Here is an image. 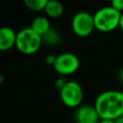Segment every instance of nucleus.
Here are the masks:
<instances>
[{"instance_id": "f257e3e1", "label": "nucleus", "mask_w": 123, "mask_h": 123, "mask_svg": "<svg viewBox=\"0 0 123 123\" xmlns=\"http://www.w3.org/2000/svg\"><path fill=\"white\" fill-rule=\"evenodd\" d=\"M94 107L100 119L116 120L123 116V92L119 90H106L95 99Z\"/></svg>"}, {"instance_id": "f03ea898", "label": "nucleus", "mask_w": 123, "mask_h": 123, "mask_svg": "<svg viewBox=\"0 0 123 123\" xmlns=\"http://www.w3.org/2000/svg\"><path fill=\"white\" fill-rule=\"evenodd\" d=\"M121 12L112 8L106 6L100 8L93 14L95 29L102 33H109L114 31L119 27Z\"/></svg>"}, {"instance_id": "7ed1b4c3", "label": "nucleus", "mask_w": 123, "mask_h": 123, "mask_svg": "<svg viewBox=\"0 0 123 123\" xmlns=\"http://www.w3.org/2000/svg\"><path fill=\"white\" fill-rule=\"evenodd\" d=\"M42 44V38L31 27H26L17 32L15 47L25 55H32L37 52Z\"/></svg>"}, {"instance_id": "20e7f679", "label": "nucleus", "mask_w": 123, "mask_h": 123, "mask_svg": "<svg viewBox=\"0 0 123 123\" xmlns=\"http://www.w3.org/2000/svg\"><path fill=\"white\" fill-rule=\"evenodd\" d=\"M60 96L62 103L69 108L80 107L84 99V90L82 86L75 81H68L60 90Z\"/></svg>"}, {"instance_id": "39448f33", "label": "nucleus", "mask_w": 123, "mask_h": 123, "mask_svg": "<svg viewBox=\"0 0 123 123\" xmlns=\"http://www.w3.org/2000/svg\"><path fill=\"white\" fill-rule=\"evenodd\" d=\"M73 33L81 37H85L92 34L95 30L93 14L87 12H79L74 14L71 21Z\"/></svg>"}, {"instance_id": "423d86ee", "label": "nucleus", "mask_w": 123, "mask_h": 123, "mask_svg": "<svg viewBox=\"0 0 123 123\" xmlns=\"http://www.w3.org/2000/svg\"><path fill=\"white\" fill-rule=\"evenodd\" d=\"M80 66V60L77 57V55L65 52L62 53L59 56H57L56 62L53 65L56 72L61 74L62 76L71 75L75 73Z\"/></svg>"}, {"instance_id": "0eeeda50", "label": "nucleus", "mask_w": 123, "mask_h": 123, "mask_svg": "<svg viewBox=\"0 0 123 123\" xmlns=\"http://www.w3.org/2000/svg\"><path fill=\"white\" fill-rule=\"evenodd\" d=\"M100 120V116L94 105L80 106L75 112L76 123H99Z\"/></svg>"}, {"instance_id": "6e6552de", "label": "nucleus", "mask_w": 123, "mask_h": 123, "mask_svg": "<svg viewBox=\"0 0 123 123\" xmlns=\"http://www.w3.org/2000/svg\"><path fill=\"white\" fill-rule=\"evenodd\" d=\"M17 33L11 27H2L0 29V50L7 51L12 48L16 43Z\"/></svg>"}, {"instance_id": "1a4fd4ad", "label": "nucleus", "mask_w": 123, "mask_h": 123, "mask_svg": "<svg viewBox=\"0 0 123 123\" xmlns=\"http://www.w3.org/2000/svg\"><path fill=\"white\" fill-rule=\"evenodd\" d=\"M37 35H39L40 37H42L44 34H46L50 29V21L48 19V17L46 16H37L33 19L31 26H30Z\"/></svg>"}, {"instance_id": "9d476101", "label": "nucleus", "mask_w": 123, "mask_h": 123, "mask_svg": "<svg viewBox=\"0 0 123 123\" xmlns=\"http://www.w3.org/2000/svg\"><path fill=\"white\" fill-rule=\"evenodd\" d=\"M64 11L63 5L57 0H48V3L44 9V12L48 17L58 18L62 15Z\"/></svg>"}, {"instance_id": "9b49d317", "label": "nucleus", "mask_w": 123, "mask_h": 123, "mask_svg": "<svg viewBox=\"0 0 123 123\" xmlns=\"http://www.w3.org/2000/svg\"><path fill=\"white\" fill-rule=\"evenodd\" d=\"M41 38L42 43L48 46H56L61 42V36L54 28H51L46 34L41 37Z\"/></svg>"}, {"instance_id": "f8f14e48", "label": "nucleus", "mask_w": 123, "mask_h": 123, "mask_svg": "<svg viewBox=\"0 0 123 123\" xmlns=\"http://www.w3.org/2000/svg\"><path fill=\"white\" fill-rule=\"evenodd\" d=\"M47 3H48V0H25L24 1L25 6L29 10L34 12L44 11Z\"/></svg>"}, {"instance_id": "ddd939ff", "label": "nucleus", "mask_w": 123, "mask_h": 123, "mask_svg": "<svg viewBox=\"0 0 123 123\" xmlns=\"http://www.w3.org/2000/svg\"><path fill=\"white\" fill-rule=\"evenodd\" d=\"M67 80H66V78H64V77H60V78H58L56 81H55V87L57 88V89H59V90H61L66 84H67Z\"/></svg>"}, {"instance_id": "4468645a", "label": "nucleus", "mask_w": 123, "mask_h": 123, "mask_svg": "<svg viewBox=\"0 0 123 123\" xmlns=\"http://www.w3.org/2000/svg\"><path fill=\"white\" fill-rule=\"evenodd\" d=\"M111 6L122 13V12H123V0H112L111 3Z\"/></svg>"}, {"instance_id": "2eb2a0df", "label": "nucleus", "mask_w": 123, "mask_h": 123, "mask_svg": "<svg viewBox=\"0 0 123 123\" xmlns=\"http://www.w3.org/2000/svg\"><path fill=\"white\" fill-rule=\"evenodd\" d=\"M56 59H57V56H55L53 54H49L45 57V62L49 65H54V63L56 62Z\"/></svg>"}, {"instance_id": "dca6fc26", "label": "nucleus", "mask_w": 123, "mask_h": 123, "mask_svg": "<svg viewBox=\"0 0 123 123\" xmlns=\"http://www.w3.org/2000/svg\"><path fill=\"white\" fill-rule=\"evenodd\" d=\"M117 78H118L119 82L123 85V67H121V68L119 69V71H118V73H117Z\"/></svg>"}, {"instance_id": "f3484780", "label": "nucleus", "mask_w": 123, "mask_h": 123, "mask_svg": "<svg viewBox=\"0 0 123 123\" xmlns=\"http://www.w3.org/2000/svg\"><path fill=\"white\" fill-rule=\"evenodd\" d=\"M119 29H120V31L123 33V12L121 13V17H120V22H119V27H118Z\"/></svg>"}, {"instance_id": "a211bd4d", "label": "nucleus", "mask_w": 123, "mask_h": 123, "mask_svg": "<svg viewBox=\"0 0 123 123\" xmlns=\"http://www.w3.org/2000/svg\"><path fill=\"white\" fill-rule=\"evenodd\" d=\"M99 123H115V120H110V119H101Z\"/></svg>"}, {"instance_id": "6ab92c4d", "label": "nucleus", "mask_w": 123, "mask_h": 123, "mask_svg": "<svg viewBox=\"0 0 123 123\" xmlns=\"http://www.w3.org/2000/svg\"><path fill=\"white\" fill-rule=\"evenodd\" d=\"M115 123H123V116H121L118 119H116L115 120Z\"/></svg>"}, {"instance_id": "aec40b11", "label": "nucleus", "mask_w": 123, "mask_h": 123, "mask_svg": "<svg viewBox=\"0 0 123 123\" xmlns=\"http://www.w3.org/2000/svg\"><path fill=\"white\" fill-rule=\"evenodd\" d=\"M3 82H4V76L0 75V84H3Z\"/></svg>"}]
</instances>
